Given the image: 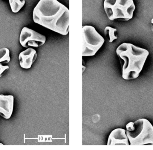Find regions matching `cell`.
<instances>
[{
	"label": "cell",
	"mask_w": 153,
	"mask_h": 150,
	"mask_svg": "<svg viewBox=\"0 0 153 150\" xmlns=\"http://www.w3.org/2000/svg\"><path fill=\"white\" fill-rule=\"evenodd\" d=\"M34 22L63 36L69 34L70 11L57 0H40L33 11Z\"/></svg>",
	"instance_id": "1"
},
{
	"label": "cell",
	"mask_w": 153,
	"mask_h": 150,
	"mask_svg": "<svg viewBox=\"0 0 153 150\" xmlns=\"http://www.w3.org/2000/svg\"><path fill=\"white\" fill-rule=\"evenodd\" d=\"M116 53L120 61L122 78L126 80L139 76L149 55L147 50L126 42L118 46Z\"/></svg>",
	"instance_id": "2"
},
{
	"label": "cell",
	"mask_w": 153,
	"mask_h": 150,
	"mask_svg": "<svg viewBox=\"0 0 153 150\" xmlns=\"http://www.w3.org/2000/svg\"><path fill=\"white\" fill-rule=\"evenodd\" d=\"M103 7L111 21H128L133 18L136 9L134 0H104Z\"/></svg>",
	"instance_id": "3"
},
{
	"label": "cell",
	"mask_w": 153,
	"mask_h": 150,
	"mask_svg": "<svg viewBox=\"0 0 153 150\" xmlns=\"http://www.w3.org/2000/svg\"><path fill=\"white\" fill-rule=\"evenodd\" d=\"M133 131H126L130 145H153V126L148 120L138 119L134 122Z\"/></svg>",
	"instance_id": "4"
},
{
	"label": "cell",
	"mask_w": 153,
	"mask_h": 150,
	"mask_svg": "<svg viewBox=\"0 0 153 150\" xmlns=\"http://www.w3.org/2000/svg\"><path fill=\"white\" fill-rule=\"evenodd\" d=\"M82 56H93L102 47L105 40L94 27L90 25L82 27Z\"/></svg>",
	"instance_id": "5"
},
{
	"label": "cell",
	"mask_w": 153,
	"mask_h": 150,
	"mask_svg": "<svg viewBox=\"0 0 153 150\" xmlns=\"http://www.w3.org/2000/svg\"><path fill=\"white\" fill-rule=\"evenodd\" d=\"M46 38L33 29L27 27L22 29L19 37V42L23 47H39L45 43Z\"/></svg>",
	"instance_id": "6"
},
{
	"label": "cell",
	"mask_w": 153,
	"mask_h": 150,
	"mask_svg": "<svg viewBox=\"0 0 153 150\" xmlns=\"http://www.w3.org/2000/svg\"><path fill=\"white\" fill-rule=\"evenodd\" d=\"M14 97L0 94V116L5 119L10 118L13 112Z\"/></svg>",
	"instance_id": "7"
},
{
	"label": "cell",
	"mask_w": 153,
	"mask_h": 150,
	"mask_svg": "<svg viewBox=\"0 0 153 150\" xmlns=\"http://www.w3.org/2000/svg\"><path fill=\"white\" fill-rule=\"evenodd\" d=\"M107 145H130L126 130L121 128H117L112 130L108 138Z\"/></svg>",
	"instance_id": "8"
},
{
	"label": "cell",
	"mask_w": 153,
	"mask_h": 150,
	"mask_svg": "<svg viewBox=\"0 0 153 150\" xmlns=\"http://www.w3.org/2000/svg\"><path fill=\"white\" fill-rule=\"evenodd\" d=\"M37 57L36 51L32 48H28L19 55V60L21 67L30 69Z\"/></svg>",
	"instance_id": "9"
},
{
	"label": "cell",
	"mask_w": 153,
	"mask_h": 150,
	"mask_svg": "<svg viewBox=\"0 0 153 150\" xmlns=\"http://www.w3.org/2000/svg\"><path fill=\"white\" fill-rule=\"evenodd\" d=\"M117 32V29L110 26L105 27L104 30V35L110 43H112L114 40L117 39L118 37L116 35Z\"/></svg>",
	"instance_id": "10"
},
{
	"label": "cell",
	"mask_w": 153,
	"mask_h": 150,
	"mask_svg": "<svg viewBox=\"0 0 153 150\" xmlns=\"http://www.w3.org/2000/svg\"><path fill=\"white\" fill-rule=\"evenodd\" d=\"M12 11L14 13L19 12L26 3L25 0H9Z\"/></svg>",
	"instance_id": "11"
},
{
	"label": "cell",
	"mask_w": 153,
	"mask_h": 150,
	"mask_svg": "<svg viewBox=\"0 0 153 150\" xmlns=\"http://www.w3.org/2000/svg\"><path fill=\"white\" fill-rule=\"evenodd\" d=\"M10 60V51L9 49L5 47L0 49V63L8 64Z\"/></svg>",
	"instance_id": "12"
},
{
	"label": "cell",
	"mask_w": 153,
	"mask_h": 150,
	"mask_svg": "<svg viewBox=\"0 0 153 150\" xmlns=\"http://www.w3.org/2000/svg\"><path fill=\"white\" fill-rule=\"evenodd\" d=\"M126 130L130 132L133 131L135 129L134 123L132 122L128 123L126 126Z\"/></svg>",
	"instance_id": "13"
},
{
	"label": "cell",
	"mask_w": 153,
	"mask_h": 150,
	"mask_svg": "<svg viewBox=\"0 0 153 150\" xmlns=\"http://www.w3.org/2000/svg\"><path fill=\"white\" fill-rule=\"evenodd\" d=\"M9 69V67L8 66H4L2 64L0 63V77H1L2 74L4 72V71Z\"/></svg>",
	"instance_id": "14"
},
{
	"label": "cell",
	"mask_w": 153,
	"mask_h": 150,
	"mask_svg": "<svg viewBox=\"0 0 153 150\" xmlns=\"http://www.w3.org/2000/svg\"><path fill=\"white\" fill-rule=\"evenodd\" d=\"M151 28H152V31L153 33V18H152V20H151Z\"/></svg>",
	"instance_id": "15"
}]
</instances>
